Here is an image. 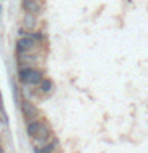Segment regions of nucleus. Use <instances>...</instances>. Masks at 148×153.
<instances>
[{"mask_svg":"<svg viewBox=\"0 0 148 153\" xmlns=\"http://www.w3.org/2000/svg\"><path fill=\"white\" fill-rule=\"evenodd\" d=\"M40 124H41V118L40 120H35V121H30V123H27L26 124V132H27V136L33 139L37 136V132H38V129H40Z\"/></svg>","mask_w":148,"mask_h":153,"instance_id":"nucleus-9","label":"nucleus"},{"mask_svg":"<svg viewBox=\"0 0 148 153\" xmlns=\"http://www.w3.org/2000/svg\"><path fill=\"white\" fill-rule=\"evenodd\" d=\"M16 56L19 67H37L43 61L41 54H32V53H24V54H16Z\"/></svg>","mask_w":148,"mask_h":153,"instance_id":"nucleus-4","label":"nucleus"},{"mask_svg":"<svg viewBox=\"0 0 148 153\" xmlns=\"http://www.w3.org/2000/svg\"><path fill=\"white\" fill-rule=\"evenodd\" d=\"M21 112H22V117H24V120H26V123L40 120V117H41L38 107L33 102H30L29 99H22L21 100Z\"/></svg>","mask_w":148,"mask_h":153,"instance_id":"nucleus-3","label":"nucleus"},{"mask_svg":"<svg viewBox=\"0 0 148 153\" xmlns=\"http://www.w3.org/2000/svg\"><path fill=\"white\" fill-rule=\"evenodd\" d=\"M0 153H3V147H2V143H0Z\"/></svg>","mask_w":148,"mask_h":153,"instance_id":"nucleus-11","label":"nucleus"},{"mask_svg":"<svg viewBox=\"0 0 148 153\" xmlns=\"http://www.w3.org/2000/svg\"><path fill=\"white\" fill-rule=\"evenodd\" d=\"M57 148H59V140H57V137L53 136V139L46 143L45 147L40 148V150H33V153H56Z\"/></svg>","mask_w":148,"mask_h":153,"instance_id":"nucleus-8","label":"nucleus"},{"mask_svg":"<svg viewBox=\"0 0 148 153\" xmlns=\"http://www.w3.org/2000/svg\"><path fill=\"white\" fill-rule=\"evenodd\" d=\"M0 16H2V7H0Z\"/></svg>","mask_w":148,"mask_h":153,"instance_id":"nucleus-12","label":"nucleus"},{"mask_svg":"<svg viewBox=\"0 0 148 153\" xmlns=\"http://www.w3.org/2000/svg\"><path fill=\"white\" fill-rule=\"evenodd\" d=\"M41 43L33 40L32 37H19L16 40V54H24V53H32V54H40L41 53Z\"/></svg>","mask_w":148,"mask_h":153,"instance_id":"nucleus-2","label":"nucleus"},{"mask_svg":"<svg viewBox=\"0 0 148 153\" xmlns=\"http://www.w3.org/2000/svg\"><path fill=\"white\" fill-rule=\"evenodd\" d=\"M51 139H53V137H33V139H32V147H33V150H40V148H43L48 142L51 140Z\"/></svg>","mask_w":148,"mask_h":153,"instance_id":"nucleus-10","label":"nucleus"},{"mask_svg":"<svg viewBox=\"0 0 148 153\" xmlns=\"http://www.w3.org/2000/svg\"><path fill=\"white\" fill-rule=\"evenodd\" d=\"M37 91L40 96H51L53 93H54V81H53L51 78H43L41 83L37 86Z\"/></svg>","mask_w":148,"mask_h":153,"instance_id":"nucleus-7","label":"nucleus"},{"mask_svg":"<svg viewBox=\"0 0 148 153\" xmlns=\"http://www.w3.org/2000/svg\"><path fill=\"white\" fill-rule=\"evenodd\" d=\"M38 26H40V21H38V16L37 14H32V13H24L22 14V29L26 30H38Z\"/></svg>","mask_w":148,"mask_h":153,"instance_id":"nucleus-6","label":"nucleus"},{"mask_svg":"<svg viewBox=\"0 0 148 153\" xmlns=\"http://www.w3.org/2000/svg\"><path fill=\"white\" fill-rule=\"evenodd\" d=\"M21 7L24 13H32L40 16L43 10H45V3H43V0H22Z\"/></svg>","mask_w":148,"mask_h":153,"instance_id":"nucleus-5","label":"nucleus"},{"mask_svg":"<svg viewBox=\"0 0 148 153\" xmlns=\"http://www.w3.org/2000/svg\"><path fill=\"white\" fill-rule=\"evenodd\" d=\"M18 78L26 86H37L45 78V72L38 67H19L18 69Z\"/></svg>","mask_w":148,"mask_h":153,"instance_id":"nucleus-1","label":"nucleus"}]
</instances>
